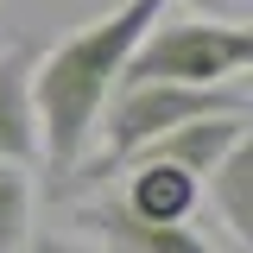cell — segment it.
I'll use <instances>...</instances> for the list:
<instances>
[{
  "instance_id": "6da1fadb",
  "label": "cell",
  "mask_w": 253,
  "mask_h": 253,
  "mask_svg": "<svg viewBox=\"0 0 253 253\" xmlns=\"http://www.w3.org/2000/svg\"><path fill=\"white\" fill-rule=\"evenodd\" d=\"M165 19V0H121L101 19H83L63 32L44 57H32V114H38V158H51V177H70L89 152L95 121L121 83L133 44L146 26Z\"/></svg>"
},
{
  "instance_id": "7a4b0ae2",
  "label": "cell",
  "mask_w": 253,
  "mask_h": 253,
  "mask_svg": "<svg viewBox=\"0 0 253 253\" xmlns=\"http://www.w3.org/2000/svg\"><path fill=\"white\" fill-rule=\"evenodd\" d=\"M253 63V26L241 19H152L146 38L133 44L121 83H190V89H209V83H234Z\"/></svg>"
},
{
  "instance_id": "3957f363",
  "label": "cell",
  "mask_w": 253,
  "mask_h": 253,
  "mask_svg": "<svg viewBox=\"0 0 253 253\" xmlns=\"http://www.w3.org/2000/svg\"><path fill=\"white\" fill-rule=\"evenodd\" d=\"M114 196L139 221H190L203 209V177L184 165H165V158H126V184Z\"/></svg>"
},
{
  "instance_id": "277c9868",
  "label": "cell",
  "mask_w": 253,
  "mask_h": 253,
  "mask_svg": "<svg viewBox=\"0 0 253 253\" xmlns=\"http://www.w3.org/2000/svg\"><path fill=\"white\" fill-rule=\"evenodd\" d=\"M253 133V108H228V114H196V121L171 126V133H158L146 139L133 158H165V165H184L196 177H209V165H215L228 146H241Z\"/></svg>"
},
{
  "instance_id": "5b68a950",
  "label": "cell",
  "mask_w": 253,
  "mask_h": 253,
  "mask_svg": "<svg viewBox=\"0 0 253 253\" xmlns=\"http://www.w3.org/2000/svg\"><path fill=\"white\" fill-rule=\"evenodd\" d=\"M83 221L101 234L108 253H228L215 241H203L190 221H139V215H126L121 196H101Z\"/></svg>"
},
{
  "instance_id": "8992f818",
  "label": "cell",
  "mask_w": 253,
  "mask_h": 253,
  "mask_svg": "<svg viewBox=\"0 0 253 253\" xmlns=\"http://www.w3.org/2000/svg\"><path fill=\"white\" fill-rule=\"evenodd\" d=\"M32 51L26 38L0 51V165L38 158V114H32Z\"/></svg>"
},
{
  "instance_id": "52a82bcc",
  "label": "cell",
  "mask_w": 253,
  "mask_h": 253,
  "mask_svg": "<svg viewBox=\"0 0 253 253\" xmlns=\"http://www.w3.org/2000/svg\"><path fill=\"white\" fill-rule=\"evenodd\" d=\"M203 184H209V203H215V215H221L228 253H247V241H253V133L209 165Z\"/></svg>"
},
{
  "instance_id": "ba28073f",
  "label": "cell",
  "mask_w": 253,
  "mask_h": 253,
  "mask_svg": "<svg viewBox=\"0 0 253 253\" xmlns=\"http://www.w3.org/2000/svg\"><path fill=\"white\" fill-rule=\"evenodd\" d=\"M32 234V177L26 165H0V253H13Z\"/></svg>"
},
{
  "instance_id": "9c48e42d",
  "label": "cell",
  "mask_w": 253,
  "mask_h": 253,
  "mask_svg": "<svg viewBox=\"0 0 253 253\" xmlns=\"http://www.w3.org/2000/svg\"><path fill=\"white\" fill-rule=\"evenodd\" d=\"M13 253H89V247H83V241H63V234H38V241L26 234Z\"/></svg>"
},
{
  "instance_id": "30bf717a",
  "label": "cell",
  "mask_w": 253,
  "mask_h": 253,
  "mask_svg": "<svg viewBox=\"0 0 253 253\" xmlns=\"http://www.w3.org/2000/svg\"><path fill=\"white\" fill-rule=\"evenodd\" d=\"M184 6H196L203 19H241V0H184Z\"/></svg>"
}]
</instances>
